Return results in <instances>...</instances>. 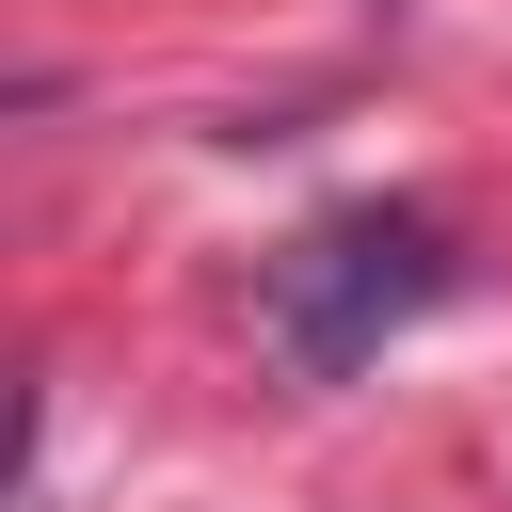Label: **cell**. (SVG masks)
<instances>
[{"instance_id":"1","label":"cell","mask_w":512,"mask_h":512,"mask_svg":"<svg viewBox=\"0 0 512 512\" xmlns=\"http://www.w3.org/2000/svg\"><path fill=\"white\" fill-rule=\"evenodd\" d=\"M448 288H464L448 224H432V208H384V192H368V208H320V224L256 272V304H272V336H288L304 384H352V368H368L400 320H432Z\"/></svg>"}]
</instances>
